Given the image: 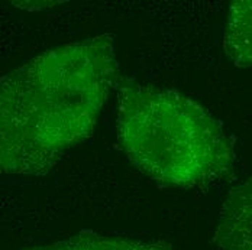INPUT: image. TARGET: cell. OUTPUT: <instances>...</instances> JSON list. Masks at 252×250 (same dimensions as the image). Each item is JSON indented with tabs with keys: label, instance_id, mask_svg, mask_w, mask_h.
I'll return each mask as SVG.
<instances>
[{
	"label": "cell",
	"instance_id": "5b68a950",
	"mask_svg": "<svg viewBox=\"0 0 252 250\" xmlns=\"http://www.w3.org/2000/svg\"><path fill=\"white\" fill-rule=\"evenodd\" d=\"M223 48L235 67H252V0L230 4Z\"/></svg>",
	"mask_w": 252,
	"mask_h": 250
},
{
	"label": "cell",
	"instance_id": "277c9868",
	"mask_svg": "<svg viewBox=\"0 0 252 250\" xmlns=\"http://www.w3.org/2000/svg\"><path fill=\"white\" fill-rule=\"evenodd\" d=\"M31 250H173L171 245L154 237H130L81 231L64 240Z\"/></svg>",
	"mask_w": 252,
	"mask_h": 250
},
{
	"label": "cell",
	"instance_id": "6da1fadb",
	"mask_svg": "<svg viewBox=\"0 0 252 250\" xmlns=\"http://www.w3.org/2000/svg\"><path fill=\"white\" fill-rule=\"evenodd\" d=\"M119 75L113 35L47 51L0 83L3 174H48L87 139Z\"/></svg>",
	"mask_w": 252,
	"mask_h": 250
},
{
	"label": "cell",
	"instance_id": "7a4b0ae2",
	"mask_svg": "<svg viewBox=\"0 0 252 250\" xmlns=\"http://www.w3.org/2000/svg\"><path fill=\"white\" fill-rule=\"evenodd\" d=\"M118 135L129 161L154 181L197 188L232 175L233 140L203 106L176 90L125 80Z\"/></svg>",
	"mask_w": 252,
	"mask_h": 250
},
{
	"label": "cell",
	"instance_id": "3957f363",
	"mask_svg": "<svg viewBox=\"0 0 252 250\" xmlns=\"http://www.w3.org/2000/svg\"><path fill=\"white\" fill-rule=\"evenodd\" d=\"M216 250H252V175L222 202L213 234Z\"/></svg>",
	"mask_w": 252,
	"mask_h": 250
}]
</instances>
